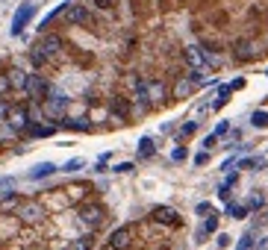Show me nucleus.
<instances>
[{
	"label": "nucleus",
	"instance_id": "obj_8",
	"mask_svg": "<svg viewBox=\"0 0 268 250\" xmlns=\"http://www.w3.org/2000/svg\"><path fill=\"white\" fill-rule=\"evenodd\" d=\"M80 218H83L86 224L97 227V224L103 221V209H100L97 203H86V206H80Z\"/></svg>",
	"mask_w": 268,
	"mask_h": 250
},
{
	"label": "nucleus",
	"instance_id": "obj_1",
	"mask_svg": "<svg viewBox=\"0 0 268 250\" xmlns=\"http://www.w3.org/2000/svg\"><path fill=\"white\" fill-rule=\"evenodd\" d=\"M65 106H68V97H65L62 91H53V94H47V97L42 100L45 118H50V121H56V118H62V115H65Z\"/></svg>",
	"mask_w": 268,
	"mask_h": 250
},
{
	"label": "nucleus",
	"instance_id": "obj_21",
	"mask_svg": "<svg viewBox=\"0 0 268 250\" xmlns=\"http://www.w3.org/2000/svg\"><path fill=\"white\" fill-rule=\"evenodd\" d=\"M65 9H68V3H59V6H56L53 12H47V15H45V21H42V29H47V27H50V24L56 21V15H62Z\"/></svg>",
	"mask_w": 268,
	"mask_h": 250
},
{
	"label": "nucleus",
	"instance_id": "obj_17",
	"mask_svg": "<svg viewBox=\"0 0 268 250\" xmlns=\"http://www.w3.org/2000/svg\"><path fill=\"white\" fill-rule=\"evenodd\" d=\"M218 230V215H215V212H212V215L206 218V224H204V230L198 233V241H206V235H212Z\"/></svg>",
	"mask_w": 268,
	"mask_h": 250
},
{
	"label": "nucleus",
	"instance_id": "obj_12",
	"mask_svg": "<svg viewBox=\"0 0 268 250\" xmlns=\"http://www.w3.org/2000/svg\"><path fill=\"white\" fill-rule=\"evenodd\" d=\"M18 215H21L24 221H38V218L45 215V209L38 206V203H24V206H21V212H18Z\"/></svg>",
	"mask_w": 268,
	"mask_h": 250
},
{
	"label": "nucleus",
	"instance_id": "obj_38",
	"mask_svg": "<svg viewBox=\"0 0 268 250\" xmlns=\"http://www.w3.org/2000/svg\"><path fill=\"white\" fill-rule=\"evenodd\" d=\"M9 109H12V106H9L6 100H0V118H6V115H9Z\"/></svg>",
	"mask_w": 268,
	"mask_h": 250
},
{
	"label": "nucleus",
	"instance_id": "obj_30",
	"mask_svg": "<svg viewBox=\"0 0 268 250\" xmlns=\"http://www.w3.org/2000/svg\"><path fill=\"white\" fill-rule=\"evenodd\" d=\"M198 130V121H189V124H183V130H180V135H191Z\"/></svg>",
	"mask_w": 268,
	"mask_h": 250
},
{
	"label": "nucleus",
	"instance_id": "obj_10",
	"mask_svg": "<svg viewBox=\"0 0 268 250\" xmlns=\"http://www.w3.org/2000/svg\"><path fill=\"white\" fill-rule=\"evenodd\" d=\"M165 97H168L165 83H159V80H150L147 83V100L150 103H165Z\"/></svg>",
	"mask_w": 268,
	"mask_h": 250
},
{
	"label": "nucleus",
	"instance_id": "obj_5",
	"mask_svg": "<svg viewBox=\"0 0 268 250\" xmlns=\"http://www.w3.org/2000/svg\"><path fill=\"white\" fill-rule=\"evenodd\" d=\"M32 15H35V3H24V6L15 12V18H12V35H21L24 27L32 21Z\"/></svg>",
	"mask_w": 268,
	"mask_h": 250
},
{
	"label": "nucleus",
	"instance_id": "obj_31",
	"mask_svg": "<svg viewBox=\"0 0 268 250\" xmlns=\"http://www.w3.org/2000/svg\"><path fill=\"white\" fill-rule=\"evenodd\" d=\"M133 168H136L133 162H121V165H115V171H118V174H130Z\"/></svg>",
	"mask_w": 268,
	"mask_h": 250
},
{
	"label": "nucleus",
	"instance_id": "obj_20",
	"mask_svg": "<svg viewBox=\"0 0 268 250\" xmlns=\"http://www.w3.org/2000/svg\"><path fill=\"white\" fill-rule=\"evenodd\" d=\"M18 203H21V197L15 191H6L3 197H0V209H18Z\"/></svg>",
	"mask_w": 268,
	"mask_h": 250
},
{
	"label": "nucleus",
	"instance_id": "obj_13",
	"mask_svg": "<svg viewBox=\"0 0 268 250\" xmlns=\"http://www.w3.org/2000/svg\"><path fill=\"white\" fill-rule=\"evenodd\" d=\"M50 174H56V165L53 162H42V165H35L30 171V180H45V176H50Z\"/></svg>",
	"mask_w": 268,
	"mask_h": 250
},
{
	"label": "nucleus",
	"instance_id": "obj_6",
	"mask_svg": "<svg viewBox=\"0 0 268 250\" xmlns=\"http://www.w3.org/2000/svg\"><path fill=\"white\" fill-rule=\"evenodd\" d=\"M130 241H133V230H130V227H118V230L109 235V247H112V250H127Z\"/></svg>",
	"mask_w": 268,
	"mask_h": 250
},
{
	"label": "nucleus",
	"instance_id": "obj_29",
	"mask_svg": "<svg viewBox=\"0 0 268 250\" xmlns=\"http://www.w3.org/2000/svg\"><path fill=\"white\" fill-rule=\"evenodd\" d=\"M236 250H253V235H242V241L236 244Z\"/></svg>",
	"mask_w": 268,
	"mask_h": 250
},
{
	"label": "nucleus",
	"instance_id": "obj_24",
	"mask_svg": "<svg viewBox=\"0 0 268 250\" xmlns=\"http://www.w3.org/2000/svg\"><path fill=\"white\" fill-rule=\"evenodd\" d=\"M62 127H68V130H92V124L86 121V118H80V121H62Z\"/></svg>",
	"mask_w": 268,
	"mask_h": 250
},
{
	"label": "nucleus",
	"instance_id": "obj_18",
	"mask_svg": "<svg viewBox=\"0 0 268 250\" xmlns=\"http://www.w3.org/2000/svg\"><path fill=\"white\" fill-rule=\"evenodd\" d=\"M153 153H157V147H153V138L144 135V138L139 141V159H150Z\"/></svg>",
	"mask_w": 268,
	"mask_h": 250
},
{
	"label": "nucleus",
	"instance_id": "obj_27",
	"mask_svg": "<svg viewBox=\"0 0 268 250\" xmlns=\"http://www.w3.org/2000/svg\"><path fill=\"white\" fill-rule=\"evenodd\" d=\"M12 91V83H9V74H0V100Z\"/></svg>",
	"mask_w": 268,
	"mask_h": 250
},
{
	"label": "nucleus",
	"instance_id": "obj_7",
	"mask_svg": "<svg viewBox=\"0 0 268 250\" xmlns=\"http://www.w3.org/2000/svg\"><path fill=\"white\" fill-rule=\"evenodd\" d=\"M153 221H157V224H168V227H180V215H177V209H171V206H157V209H153Z\"/></svg>",
	"mask_w": 268,
	"mask_h": 250
},
{
	"label": "nucleus",
	"instance_id": "obj_39",
	"mask_svg": "<svg viewBox=\"0 0 268 250\" xmlns=\"http://www.w3.org/2000/svg\"><path fill=\"white\" fill-rule=\"evenodd\" d=\"M89 247H92V238H89V235H86L83 241H77V250H89Z\"/></svg>",
	"mask_w": 268,
	"mask_h": 250
},
{
	"label": "nucleus",
	"instance_id": "obj_9",
	"mask_svg": "<svg viewBox=\"0 0 268 250\" xmlns=\"http://www.w3.org/2000/svg\"><path fill=\"white\" fill-rule=\"evenodd\" d=\"M38 50H42L47 59H53V56H59V50H62V39H59V35H45V39H42V44H38Z\"/></svg>",
	"mask_w": 268,
	"mask_h": 250
},
{
	"label": "nucleus",
	"instance_id": "obj_4",
	"mask_svg": "<svg viewBox=\"0 0 268 250\" xmlns=\"http://www.w3.org/2000/svg\"><path fill=\"white\" fill-rule=\"evenodd\" d=\"M65 18H68L71 27H89V24H92V12H89L86 6H80V3L68 6V9H65Z\"/></svg>",
	"mask_w": 268,
	"mask_h": 250
},
{
	"label": "nucleus",
	"instance_id": "obj_32",
	"mask_svg": "<svg viewBox=\"0 0 268 250\" xmlns=\"http://www.w3.org/2000/svg\"><path fill=\"white\" fill-rule=\"evenodd\" d=\"M92 3H95L97 9H112V6H115V0H92Z\"/></svg>",
	"mask_w": 268,
	"mask_h": 250
},
{
	"label": "nucleus",
	"instance_id": "obj_3",
	"mask_svg": "<svg viewBox=\"0 0 268 250\" xmlns=\"http://www.w3.org/2000/svg\"><path fill=\"white\" fill-rule=\"evenodd\" d=\"M6 124L15 132H27V127H30V109H27V106H12L9 115H6Z\"/></svg>",
	"mask_w": 268,
	"mask_h": 250
},
{
	"label": "nucleus",
	"instance_id": "obj_2",
	"mask_svg": "<svg viewBox=\"0 0 268 250\" xmlns=\"http://www.w3.org/2000/svg\"><path fill=\"white\" fill-rule=\"evenodd\" d=\"M24 91L30 94V100L42 103V100L50 94V86H47V80H45V77H38V74H30V80H27V88H24Z\"/></svg>",
	"mask_w": 268,
	"mask_h": 250
},
{
	"label": "nucleus",
	"instance_id": "obj_11",
	"mask_svg": "<svg viewBox=\"0 0 268 250\" xmlns=\"http://www.w3.org/2000/svg\"><path fill=\"white\" fill-rule=\"evenodd\" d=\"M183 59H186V62H189L191 68H198V71H201V68L206 65V59H204V50H201V47H195V44L183 50Z\"/></svg>",
	"mask_w": 268,
	"mask_h": 250
},
{
	"label": "nucleus",
	"instance_id": "obj_25",
	"mask_svg": "<svg viewBox=\"0 0 268 250\" xmlns=\"http://www.w3.org/2000/svg\"><path fill=\"white\" fill-rule=\"evenodd\" d=\"M30 62H32L35 68H42V65L47 62V56H45L42 50H38V47H32V50H30Z\"/></svg>",
	"mask_w": 268,
	"mask_h": 250
},
{
	"label": "nucleus",
	"instance_id": "obj_36",
	"mask_svg": "<svg viewBox=\"0 0 268 250\" xmlns=\"http://www.w3.org/2000/svg\"><path fill=\"white\" fill-rule=\"evenodd\" d=\"M224 132H230V124H227V121H221V124L215 127V135H224Z\"/></svg>",
	"mask_w": 268,
	"mask_h": 250
},
{
	"label": "nucleus",
	"instance_id": "obj_26",
	"mask_svg": "<svg viewBox=\"0 0 268 250\" xmlns=\"http://www.w3.org/2000/svg\"><path fill=\"white\" fill-rule=\"evenodd\" d=\"M80 168H86V162H83V159H68V162L62 165V171H68V174H74V171H80Z\"/></svg>",
	"mask_w": 268,
	"mask_h": 250
},
{
	"label": "nucleus",
	"instance_id": "obj_42",
	"mask_svg": "<svg viewBox=\"0 0 268 250\" xmlns=\"http://www.w3.org/2000/svg\"><path fill=\"white\" fill-rule=\"evenodd\" d=\"M262 203H265V200H262V197H251V209H259V206H262Z\"/></svg>",
	"mask_w": 268,
	"mask_h": 250
},
{
	"label": "nucleus",
	"instance_id": "obj_40",
	"mask_svg": "<svg viewBox=\"0 0 268 250\" xmlns=\"http://www.w3.org/2000/svg\"><path fill=\"white\" fill-rule=\"evenodd\" d=\"M218 247H230V235H227V233L218 235Z\"/></svg>",
	"mask_w": 268,
	"mask_h": 250
},
{
	"label": "nucleus",
	"instance_id": "obj_15",
	"mask_svg": "<svg viewBox=\"0 0 268 250\" xmlns=\"http://www.w3.org/2000/svg\"><path fill=\"white\" fill-rule=\"evenodd\" d=\"M27 132H30V135H35V138H45V135H53V132H56V127H53V124H30V127H27Z\"/></svg>",
	"mask_w": 268,
	"mask_h": 250
},
{
	"label": "nucleus",
	"instance_id": "obj_23",
	"mask_svg": "<svg viewBox=\"0 0 268 250\" xmlns=\"http://www.w3.org/2000/svg\"><path fill=\"white\" fill-rule=\"evenodd\" d=\"M251 124H253L256 130H265V127H268V112H259V109H256V112L251 115Z\"/></svg>",
	"mask_w": 268,
	"mask_h": 250
},
{
	"label": "nucleus",
	"instance_id": "obj_35",
	"mask_svg": "<svg viewBox=\"0 0 268 250\" xmlns=\"http://www.w3.org/2000/svg\"><path fill=\"white\" fill-rule=\"evenodd\" d=\"M12 186H15L12 176H0V189H12Z\"/></svg>",
	"mask_w": 268,
	"mask_h": 250
},
{
	"label": "nucleus",
	"instance_id": "obj_41",
	"mask_svg": "<svg viewBox=\"0 0 268 250\" xmlns=\"http://www.w3.org/2000/svg\"><path fill=\"white\" fill-rule=\"evenodd\" d=\"M206 212H212L209 203H198V215H206Z\"/></svg>",
	"mask_w": 268,
	"mask_h": 250
},
{
	"label": "nucleus",
	"instance_id": "obj_34",
	"mask_svg": "<svg viewBox=\"0 0 268 250\" xmlns=\"http://www.w3.org/2000/svg\"><path fill=\"white\" fill-rule=\"evenodd\" d=\"M215 141H218V135H215V132H212V135H206V138H204V147H206V150H209V147H215Z\"/></svg>",
	"mask_w": 268,
	"mask_h": 250
},
{
	"label": "nucleus",
	"instance_id": "obj_14",
	"mask_svg": "<svg viewBox=\"0 0 268 250\" xmlns=\"http://www.w3.org/2000/svg\"><path fill=\"white\" fill-rule=\"evenodd\" d=\"M253 56H256V44H253V42H239V44H236V59L248 62V59H253Z\"/></svg>",
	"mask_w": 268,
	"mask_h": 250
},
{
	"label": "nucleus",
	"instance_id": "obj_22",
	"mask_svg": "<svg viewBox=\"0 0 268 250\" xmlns=\"http://www.w3.org/2000/svg\"><path fill=\"white\" fill-rule=\"evenodd\" d=\"M227 215H230V218H245V215H248V206H239V203H227Z\"/></svg>",
	"mask_w": 268,
	"mask_h": 250
},
{
	"label": "nucleus",
	"instance_id": "obj_28",
	"mask_svg": "<svg viewBox=\"0 0 268 250\" xmlns=\"http://www.w3.org/2000/svg\"><path fill=\"white\" fill-rule=\"evenodd\" d=\"M15 135V130L6 124V121H0V141H6V138H12Z\"/></svg>",
	"mask_w": 268,
	"mask_h": 250
},
{
	"label": "nucleus",
	"instance_id": "obj_16",
	"mask_svg": "<svg viewBox=\"0 0 268 250\" xmlns=\"http://www.w3.org/2000/svg\"><path fill=\"white\" fill-rule=\"evenodd\" d=\"M191 88H195V83H191L189 77H183V80H177V86H174V97H189L191 94Z\"/></svg>",
	"mask_w": 268,
	"mask_h": 250
},
{
	"label": "nucleus",
	"instance_id": "obj_37",
	"mask_svg": "<svg viewBox=\"0 0 268 250\" xmlns=\"http://www.w3.org/2000/svg\"><path fill=\"white\" fill-rule=\"evenodd\" d=\"M206 162H209V153H206V150H204V153H198V156H195V165H206Z\"/></svg>",
	"mask_w": 268,
	"mask_h": 250
},
{
	"label": "nucleus",
	"instance_id": "obj_19",
	"mask_svg": "<svg viewBox=\"0 0 268 250\" xmlns=\"http://www.w3.org/2000/svg\"><path fill=\"white\" fill-rule=\"evenodd\" d=\"M27 80H30V74H24V71H12V74H9L12 88H27Z\"/></svg>",
	"mask_w": 268,
	"mask_h": 250
},
{
	"label": "nucleus",
	"instance_id": "obj_33",
	"mask_svg": "<svg viewBox=\"0 0 268 250\" xmlns=\"http://www.w3.org/2000/svg\"><path fill=\"white\" fill-rule=\"evenodd\" d=\"M171 159H174V162H183V159H186V147H177V150L171 153Z\"/></svg>",
	"mask_w": 268,
	"mask_h": 250
}]
</instances>
